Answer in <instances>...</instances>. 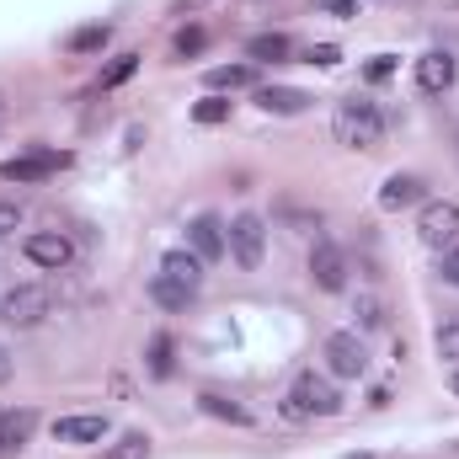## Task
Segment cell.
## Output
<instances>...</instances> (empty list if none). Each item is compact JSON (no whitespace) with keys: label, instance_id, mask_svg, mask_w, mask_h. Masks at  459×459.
<instances>
[{"label":"cell","instance_id":"cell-1","mask_svg":"<svg viewBox=\"0 0 459 459\" xmlns=\"http://www.w3.org/2000/svg\"><path fill=\"white\" fill-rule=\"evenodd\" d=\"M332 134H337V144H347V150H374L379 134H385V113L368 97H347L342 108H337V117H332Z\"/></svg>","mask_w":459,"mask_h":459},{"label":"cell","instance_id":"cell-2","mask_svg":"<svg viewBox=\"0 0 459 459\" xmlns=\"http://www.w3.org/2000/svg\"><path fill=\"white\" fill-rule=\"evenodd\" d=\"M342 411V395L321 379V374H299L294 390L283 395V417L289 422H305V417H337Z\"/></svg>","mask_w":459,"mask_h":459},{"label":"cell","instance_id":"cell-3","mask_svg":"<svg viewBox=\"0 0 459 459\" xmlns=\"http://www.w3.org/2000/svg\"><path fill=\"white\" fill-rule=\"evenodd\" d=\"M48 310H54V294H48L43 283H22V289H11V294L0 299V321H5V326H16V332L38 326Z\"/></svg>","mask_w":459,"mask_h":459},{"label":"cell","instance_id":"cell-4","mask_svg":"<svg viewBox=\"0 0 459 459\" xmlns=\"http://www.w3.org/2000/svg\"><path fill=\"white\" fill-rule=\"evenodd\" d=\"M225 251L235 256V267L256 273L262 267V251H267V225L256 214H235L230 220V235H225Z\"/></svg>","mask_w":459,"mask_h":459},{"label":"cell","instance_id":"cell-5","mask_svg":"<svg viewBox=\"0 0 459 459\" xmlns=\"http://www.w3.org/2000/svg\"><path fill=\"white\" fill-rule=\"evenodd\" d=\"M417 235H422V246L449 251L459 240V204H428V209L417 214Z\"/></svg>","mask_w":459,"mask_h":459},{"label":"cell","instance_id":"cell-6","mask_svg":"<svg viewBox=\"0 0 459 459\" xmlns=\"http://www.w3.org/2000/svg\"><path fill=\"white\" fill-rule=\"evenodd\" d=\"M310 283L321 289V294H337L347 283V256L337 240H316L310 246Z\"/></svg>","mask_w":459,"mask_h":459},{"label":"cell","instance_id":"cell-7","mask_svg":"<svg viewBox=\"0 0 459 459\" xmlns=\"http://www.w3.org/2000/svg\"><path fill=\"white\" fill-rule=\"evenodd\" d=\"M22 251H27L32 267H48V273H59V267L75 262V246H70V235H59V230H32Z\"/></svg>","mask_w":459,"mask_h":459},{"label":"cell","instance_id":"cell-8","mask_svg":"<svg viewBox=\"0 0 459 459\" xmlns=\"http://www.w3.org/2000/svg\"><path fill=\"white\" fill-rule=\"evenodd\" d=\"M59 166H70V155H59V150H32V155H16V160H0V177H5V182H43V177H54Z\"/></svg>","mask_w":459,"mask_h":459},{"label":"cell","instance_id":"cell-9","mask_svg":"<svg viewBox=\"0 0 459 459\" xmlns=\"http://www.w3.org/2000/svg\"><path fill=\"white\" fill-rule=\"evenodd\" d=\"M326 368H332L337 379H358V374L368 368V352H363V342H358L352 332H332V337H326Z\"/></svg>","mask_w":459,"mask_h":459},{"label":"cell","instance_id":"cell-10","mask_svg":"<svg viewBox=\"0 0 459 459\" xmlns=\"http://www.w3.org/2000/svg\"><path fill=\"white\" fill-rule=\"evenodd\" d=\"M417 86H422L428 97H444V91L455 86V54H449V48H428V54L417 59Z\"/></svg>","mask_w":459,"mask_h":459},{"label":"cell","instance_id":"cell-11","mask_svg":"<svg viewBox=\"0 0 459 459\" xmlns=\"http://www.w3.org/2000/svg\"><path fill=\"white\" fill-rule=\"evenodd\" d=\"M187 246H193L204 262H220V256H225V225H220L214 214H198V220L187 225Z\"/></svg>","mask_w":459,"mask_h":459},{"label":"cell","instance_id":"cell-12","mask_svg":"<svg viewBox=\"0 0 459 459\" xmlns=\"http://www.w3.org/2000/svg\"><path fill=\"white\" fill-rule=\"evenodd\" d=\"M160 273L177 278V283H187V289H198V283H204V256H198L193 246H177V251L160 256Z\"/></svg>","mask_w":459,"mask_h":459},{"label":"cell","instance_id":"cell-13","mask_svg":"<svg viewBox=\"0 0 459 459\" xmlns=\"http://www.w3.org/2000/svg\"><path fill=\"white\" fill-rule=\"evenodd\" d=\"M54 438L59 444H102L108 438V417H59Z\"/></svg>","mask_w":459,"mask_h":459},{"label":"cell","instance_id":"cell-14","mask_svg":"<svg viewBox=\"0 0 459 459\" xmlns=\"http://www.w3.org/2000/svg\"><path fill=\"white\" fill-rule=\"evenodd\" d=\"M256 102H262L267 113H278V117H294V113L310 108V97L294 91V86H256Z\"/></svg>","mask_w":459,"mask_h":459},{"label":"cell","instance_id":"cell-15","mask_svg":"<svg viewBox=\"0 0 459 459\" xmlns=\"http://www.w3.org/2000/svg\"><path fill=\"white\" fill-rule=\"evenodd\" d=\"M294 54V43L283 38V32H256L251 43H246V59L251 65H278V59H289Z\"/></svg>","mask_w":459,"mask_h":459},{"label":"cell","instance_id":"cell-16","mask_svg":"<svg viewBox=\"0 0 459 459\" xmlns=\"http://www.w3.org/2000/svg\"><path fill=\"white\" fill-rule=\"evenodd\" d=\"M417 198H422V177H390V182L379 187V209H390V214H395V209H411Z\"/></svg>","mask_w":459,"mask_h":459},{"label":"cell","instance_id":"cell-17","mask_svg":"<svg viewBox=\"0 0 459 459\" xmlns=\"http://www.w3.org/2000/svg\"><path fill=\"white\" fill-rule=\"evenodd\" d=\"M27 433H32V411H5L0 417V459L16 455L27 444Z\"/></svg>","mask_w":459,"mask_h":459},{"label":"cell","instance_id":"cell-18","mask_svg":"<svg viewBox=\"0 0 459 459\" xmlns=\"http://www.w3.org/2000/svg\"><path fill=\"white\" fill-rule=\"evenodd\" d=\"M209 86L214 91H246V86H256V65L246 59V65H220V70H209Z\"/></svg>","mask_w":459,"mask_h":459},{"label":"cell","instance_id":"cell-19","mask_svg":"<svg viewBox=\"0 0 459 459\" xmlns=\"http://www.w3.org/2000/svg\"><path fill=\"white\" fill-rule=\"evenodd\" d=\"M198 406H204L209 417H220V422L251 428V411H246V406H235V401H230V395H220V390H204V395H198Z\"/></svg>","mask_w":459,"mask_h":459},{"label":"cell","instance_id":"cell-20","mask_svg":"<svg viewBox=\"0 0 459 459\" xmlns=\"http://www.w3.org/2000/svg\"><path fill=\"white\" fill-rule=\"evenodd\" d=\"M193 294H198V289H187V283H177V278H166V273H155V283H150V299L166 305V310H187Z\"/></svg>","mask_w":459,"mask_h":459},{"label":"cell","instance_id":"cell-21","mask_svg":"<svg viewBox=\"0 0 459 459\" xmlns=\"http://www.w3.org/2000/svg\"><path fill=\"white\" fill-rule=\"evenodd\" d=\"M108 38H113V27H108V22L75 27V32H70V54H97V48H108Z\"/></svg>","mask_w":459,"mask_h":459},{"label":"cell","instance_id":"cell-22","mask_svg":"<svg viewBox=\"0 0 459 459\" xmlns=\"http://www.w3.org/2000/svg\"><path fill=\"white\" fill-rule=\"evenodd\" d=\"M225 117H230L225 97H204V102L193 108V123H204V128H214V123H225Z\"/></svg>","mask_w":459,"mask_h":459},{"label":"cell","instance_id":"cell-23","mask_svg":"<svg viewBox=\"0 0 459 459\" xmlns=\"http://www.w3.org/2000/svg\"><path fill=\"white\" fill-rule=\"evenodd\" d=\"M134 70H139V54H117L113 65H108V70H102V86H108V91H113V86H123V81H128V75H134Z\"/></svg>","mask_w":459,"mask_h":459},{"label":"cell","instance_id":"cell-24","mask_svg":"<svg viewBox=\"0 0 459 459\" xmlns=\"http://www.w3.org/2000/svg\"><path fill=\"white\" fill-rule=\"evenodd\" d=\"M144 455H150V438H144V433H123L108 459H144Z\"/></svg>","mask_w":459,"mask_h":459},{"label":"cell","instance_id":"cell-25","mask_svg":"<svg viewBox=\"0 0 459 459\" xmlns=\"http://www.w3.org/2000/svg\"><path fill=\"white\" fill-rule=\"evenodd\" d=\"M150 374H171V337L166 332L150 342Z\"/></svg>","mask_w":459,"mask_h":459},{"label":"cell","instance_id":"cell-26","mask_svg":"<svg viewBox=\"0 0 459 459\" xmlns=\"http://www.w3.org/2000/svg\"><path fill=\"white\" fill-rule=\"evenodd\" d=\"M204 43H209L204 27H182V32H177V54H182V59H187V54H204Z\"/></svg>","mask_w":459,"mask_h":459},{"label":"cell","instance_id":"cell-27","mask_svg":"<svg viewBox=\"0 0 459 459\" xmlns=\"http://www.w3.org/2000/svg\"><path fill=\"white\" fill-rule=\"evenodd\" d=\"M305 59H310V65H321V70H332V65H342V48H337V43H310V48H305Z\"/></svg>","mask_w":459,"mask_h":459},{"label":"cell","instance_id":"cell-28","mask_svg":"<svg viewBox=\"0 0 459 459\" xmlns=\"http://www.w3.org/2000/svg\"><path fill=\"white\" fill-rule=\"evenodd\" d=\"M433 347H438V358H449V363H459V326H438V337H433Z\"/></svg>","mask_w":459,"mask_h":459},{"label":"cell","instance_id":"cell-29","mask_svg":"<svg viewBox=\"0 0 459 459\" xmlns=\"http://www.w3.org/2000/svg\"><path fill=\"white\" fill-rule=\"evenodd\" d=\"M363 75H368V81H390V75H395V54H374Z\"/></svg>","mask_w":459,"mask_h":459},{"label":"cell","instance_id":"cell-30","mask_svg":"<svg viewBox=\"0 0 459 459\" xmlns=\"http://www.w3.org/2000/svg\"><path fill=\"white\" fill-rule=\"evenodd\" d=\"M11 230H22V204H0V240H5Z\"/></svg>","mask_w":459,"mask_h":459},{"label":"cell","instance_id":"cell-31","mask_svg":"<svg viewBox=\"0 0 459 459\" xmlns=\"http://www.w3.org/2000/svg\"><path fill=\"white\" fill-rule=\"evenodd\" d=\"M379 321H385V316H379V299H363V305H358V326H363V332H374Z\"/></svg>","mask_w":459,"mask_h":459},{"label":"cell","instance_id":"cell-32","mask_svg":"<svg viewBox=\"0 0 459 459\" xmlns=\"http://www.w3.org/2000/svg\"><path fill=\"white\" fill-rule=\"evenodd\" d=\"M438 273H444V283H455V289H459V246H449V251H444Z\"/></svg>","mask_w":459,"mask_h":459},{"label":"cell","instance_id":"cell-33","mask_svg":"<svg viewBox=\"0 0 459 459\" xmlns=\"http://www.w3.org/2000/svg\"><path fill=\"white\" fill-rule=\"evenodd\" d=\"M326 16H358V0H316Z\"/></svg>","mask_w":459,"mask_h":459},{"label":"cell","instance_id":"cell-34","mask_svg":"<svg viewBox=\"0 0 459 459\" xmlns=\"http://www.w3.org/2000/svg\"><path fill=\"white\" fill-rule=\"evenodd\" d=\"M5 379H11V352L0 347V385H5Z\"/></svg>","mask_w":459,"mask_h":459},{"label":"cell","instance_id":"cell-35","mask_svg":"<svg viewBox=\"0 0 459 459\" xmlns=\"http://www.w3.org/2000/svg\"><path fill=\"white\" fill-rule=\"evenodd\" d=\"M449 385H455V395H459V368H455V379H449Z\"/></svg>","mask_w":459,"mask_h":459},{"label":"cell","instance_id":"cell-36","mask_svg":"<svg viewBox=\"0 0 459 459\" xmlns=\"http://www.w3.org/2000/svg\"><path fill=\"white\" fill-rule=\"evenodd\" d=\"M352 459H374V455H352Z\"/></svg>","mask_w":459,"mask_h":459}]
</instances>
